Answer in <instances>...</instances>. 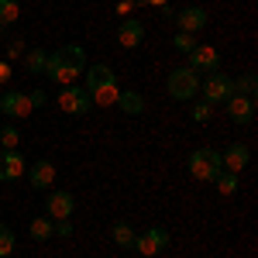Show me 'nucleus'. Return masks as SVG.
<instances>
[{"mask_svg":"<svg viewBox=\"0 0 258 258\" xmlns=\"http://www.w3.org/2000/svg\"><path fill=\"white\" fill-rule=\"evenodd\" d=\"M83 69H86V48L83 45H62L55 48L48 62H45V76L52 83H59V86H69V83H76V76H83Z\"/></svg>","mask_w":258,"mask_h":258,"instance_id":"obj_1","label":"nucleus"},{"mask_svg":"<svg viewBox=\"0 0 258 258\" xmlns=\"http://www.w3.org/2000/svg\"><path fill=\"white\" fill-rule=\"evenodd\" d=\"M86 93L93 100V107H114L117 103V76H114V69L107 66V62H93L90 69H86Z\"/></svg>","mask_w":258,"mask_h":258,"instance_id":"obj_2","label":"nucleus"},{"mask_svg":"<svg viewBox=\"0 0 258 258\" xmlns=\"http://www.w3.org/2000/svg\"><path fill=\"white\" fill-rule=\"evenodd\" d=\"M186 169H189V176L200 179V182H214L220 176V152L214 148H197V152H189V159H186Z\"/></svg>","mask_w":258,"mask_h":258,"instance_id":"obj_3","label":"nucleus"},{"mask_svg":"<svg viewBox=\"0 0 258 258\" xmlns=\"http://www.w3.org/2000/svg\"><path fill=\"white\" fill-rule=\"evenodd\" d=\"M165 86H169V97L172 100H182V103H186V100H193L200 93V76L189 66H179V69L169 73V83H165Z\"/></svg>","mask_w":258,"mask_h":258,"instance_id":"obj_4","label":"nucleus"},{"mask_svg":"<svg viewBox=\"0 0 258 258\" xmlns=\"http://www.w3.org/2000/svg\"><path fill=\"white\" fill-rule=\"evenodd\" d=\"M200 93H203V100L214 107V103H227L231 100V93H234V80L231 76H224V73H207L203 80H200Z\"/></svg>","mask_w":258,"mask_h":258,"instance_id":"obj_5","label":"nucleus"},{"mask_svg":"<svg viewBox=\"0 0 258 258\" xmlns=\"http://www.w3.org/2000/svg\"><path fill=\"white\" fill-rule=\"evenodd\" d=\"M59 107H62V114H69V117H86L93 110V100L86 93V86L69 83V86H62V93H59Z\"/></svg>","mask_w":258,"mask_h":258,"instance_id":"obj_6","label":"nucleus"},{"mask_svg":"<svg viewBox=\"0 0 258 258\" xmlns=\"http://www.w3.org/2000/svg\"><path fill=\"white\" fill-rule=\"evenodd\" d=\"M165 248H169V231H165V227H148L145 234H138V238H135V251H138V255H145V258L162 255Z\"/></svg>","mask_w":258,"mask_h":258,"instance_id":"obj_7","label":"nucleus"},{"mask_svg":"<svg viewBox=\"0 0 258 258\" xmlns=\"http://www.w3.org/2000/svg\"><path fill=\"white\" fill-rule=\"evenodd\" d=\"M189 69H193L197 76L217 73L220 69V52L214 48V45H197V48L189 52Z\"/></svg>","mask_w":258,"mask_h":258,"instance_id":"obj_8","label":"nucleus"},{"mask_svg":"<svg viewBox=\"0 0 258 258\" xmlns=\"http://www.w3.org/2000/svg\"><path fill=\"white\" fill-rule=\"evenodd\" d=\"M28 172V162L21 155L18 148H4L0 152V182H14Z\"/></svg>","mask_w":258,"mask_h":258,"instance_id":"obj_9","label":"nucleus"},{"mask_svg":"<svg viewBox=\"0 0 258 258\" xmlns=\"http://www.w3.org/2000/svg\"><path fill=\"white\" fill-rule=\"evenodd\" d=\"M179 24V31H186V35H197V31H203L207 24H210V14L203 11V7H182V11H176V18H172Z\"/></svg>","mask_w":258,"mask_h":258,"instance_id":"obj_10","label":"nucleus"},{"mask_svg":"<svg viewBox=\"0 0 258 258\" xmlns=\"http://www.w3.org/2000/svg\"><path fill=\"white\" fill-rule=\"evenodd\" d=\"M0 110L7 114V117H28L35 107H31V100H28V93H21V90H7L4 97H0Z\"/></svg>","mask_w":258,"mask_h":258,"instance_id":"obj_11","label":"nucleus"},{"mask_svg":"<svg viewBox=\"0 0 258 258\" xmlns=\"http://www.w3.org/2000/svg\"><path fill=\"white\" fill-rule=\"evenodd\" d=\"M76 210V197L66 193V189H52L48 193V217L52 220H69Z\"/></svg>","mask_w":258,"mask_h":258,"instance_id":"obj_12","label":"nucleus"},{"mask_svg":"<svg viewBox=\"0 0 258 258\" xmlns=\"http://www.w3.org/2000/svg\"><path fill=\"white\" fill-rule=\"evenodd\" d=\"M227 117L234 120V124H241V127L251 124V120H255V100L231 93V100H227Z\"/></svg>","mask_w":258,"mask_h":258,"instance_id":"obj_13","label":"nucleus"},{"mask_svg":"<svg viewBox=\"0 0 258 258\" xmlns=\"http://www.w3.org/2000/svg\"><path fill=\"white\" fill-rule=\"evenodd\" d=\"M117 41L124 45V48H138L141 41H145V24L135 18H124L117 24Z\"/></svg>","mask_w":258,"mask_h":258,"instance_id":"obj_14","label":"nucleus"},{"mask_svg":"<svg viewBox=\"0 0 258 258\" xmlns=\"http://www.w3.org/2000/svg\"><path fill=\"white\" fill-rule=\"evenodd\" d=\"M28 182H31V189H48V186L55 182V165L48 159H38L28 169Z\"/></svg>","mask_w":258,"mask_h":258,"instance_id":"obj_15","label":"nucleus"},{"mask_svg":"<svg viewBox=\"0 0 258 258\" xmlns=\"http://www.w3.org/2000/svg\"><path fill=\"white\" fill-rule=\"evenodd\" d=\"M248 159H251L248 145H238V141H234V145H231V148H227V152L220 155V165H224L227 172H241V169L248 165Z\"/></svg>","mask_w":258,"mask_h":258,"instance_id":"obj_16","label":"nucleus"},{"mask_svg":"<svg viewBox=\"0 0 258 258\" xmlns=\"http://www.w3.org/2000/svg\"><path fill=\"white\" fill-rule=\"evenodd\" d=\"M117 107L124 110V114L138 117V114H145V97L135 93V90H120V93H117Z\"/></svg>","mask_w":258,"mask_h":258,"instance_id":"obj_17","label":"nucleus"},{"mask_svg":"<svg viewBox=\"0 0 258 258\" xmlns=\"http://www.w3.org/2000/svg\"><path fill=\"white\" fill-rule=\"evenodd\" d=\"M110 238H114V244H117V248L131 251V248H135V238H138V234H135V227H131L127 220H117V224L110 227Z\"/></svg>","mask_w":258,"mask_h":258,"instance_id":"obj_18","label":"nucleus"},{"mask_svg":"<svg viewBox=\"0 0 258 258\" xmlns=\"http://www.w3.org/2000/svg\"><path fill=\"white\" fill-rule=\"evenodd\" d=\"M45 62H48L45 48H31V52L24 55V69H28L31 76H41V73H45Z\"/></svg>","mask_w":258,"mask_h":258,"instance_id":"obj_19","label":"nucleus"},{"mask_svg":"<svg viewBox=\"0 0 258 258\" xmlns=\"http://www.w3.org/2000/svg\"><path fill=\"white\" fill-rule=\"evenodd\" d=\"M28 231H31V238H35V241H48L52 234H55V224H52V217H35Z\"/></svg>","mask_w":258,"mask_h":258,"instance_id":"obj_20","label":"nucleus"},{"mask_svg":"<svg viewBox=\"0 0 258 258\" xmlns=\"http://www.w3.org/2000/svg\"><path fill=\"white\" fill-rule=\"evenodd\" d=\"M214 186H217L224 197H231V193H238L241 179H238V172H227V169H220V176L214 179Z\"/></svg>","mask_w":258,"mask_h":258,"instance_id":"obj_21","label":"nucleus"},{"mask_svg":"<svg viewBox=\"0 0 258 258\" xmlns=\"http://www.w3.org/2000/svg\"><path fill=\"white\" fill-rule=\"evenodd\" d=\"M21 14V0H0V24H14Z\"/></svg>","mask_w":258,"mask_h":258,"instance_id":"obj_22","label":"nucleus"},{"mask_svg":"<svg viewBox=\"0 0 258 258\" xmlns=\"http://www.w3.org/2000/svg\"><path fill=\"white\" fill-rule=\"evenodd\" d=\"M255 73H244V76H241V80H234V93H238V97H251L255 100Z\"/></svg>","mask_w":258,"mask_h":258,"instance_id":"obj_23","label":"nucleus"},{"mask_svg":"<svg viewBox=\"0 0 258 258\" xmlns=\"http://www.w3.org/2000/svg\"><path fill=\"white\" fill-rule=\"evenodd\" d=\"M14 231L7 227V224H0V258H11L14 255Z\"/></svg>","mask_w":258,"mask_h":258,"instance_id":"obj_24","label":"nucleus"},{"mask_svg":"<svg viewBox=\"0 0 258 258\" xmlns=\"http://www.w3.org/2000/svg\"><path fill=\"white\" fill-rule=\"evenodd\" d=\"M0 141H4V148H18L21 131L14 127V124H4V127H0Z\"/></svg>","mask_w":258,"mask_h":258,"instance_id":"obj_25","label":"nucleus"},{"mask_svg":"<svg viewBox=\"0 0 258 258\" xmlns=\"http://www.w3.org/2000/svg\"><path fill=\"white\" fill-rule=\"evenodd\" d=\"M172 48H176V52H186V55H189V52L197 48V38H193V35H186V31H179L176 38H172Z\"/></svg>","mask_w":258,"mask_h":258,"instance_id":"obj_26","label":"nucleus"},{"mask_svg":"<svg viewBox=\"0 0 258 258\" xmlns=\"http://www.w3.org/2000/svg\"><path fill=\"white\" fill-rule=\"evenodd\" d=\"M210 117H214V107H210L207 100L193 107V120H197V124H207V120H210Z\"/></svg>","mask_w":258,"mask_h":258,"instance_id":"obj_27","label":"nucleus"},{"mask_svg":"<svg viewBox=\"0 0 258 258\" xmlns=\"http://www.w3.org/2000/svg\"><path fill=\"white\" fill-rule=\"evenodd\" d=\"M21 52H24V41H21V38H18V41H11V48H7V62H14Z\"/></svg>","mask_w":258,"mask_h":258,"instance_id":"obj_28","label":"nucleus"},{"mask_svg":"<svg viewBox=\"0 0 258 258\" xmlns=\"http://www.w3.org/2000/svg\"><path fill=\"white\" fill-rule=\"evenodd\" d=\"M135 7H138V0H120V4H117V14H120V18H127Z\"/></svg>","mask_w":258,"mask_h":258,"instance_id":"obj_29","label":"nucleus"},{"mask_svg":"<svg viewBox=\"0 0 258 258\" xmlns=\"http://www.w3.org/2000/svg\"><path fill=\"white\" fill-rule=\"evenodd\" d=\"M55 234H59V238H73V220H59Z\"/></svg>","mask_w":258,"mask_h":258,"instance_id":"obj_30","label":"nucleus"},{"mask_svg":"<svg viewBox=\"0 0 258 258\" xmlns=\"http://www.w3.org/2000/svg\"><path fill=\"white\" fill-rule=\"evenodd\" d=\"M31 100V107H45V90H35V93H28Z\"/></svg>","mask_w":258,"mask_h":258,"instance_id":"obj_31","label":"nucleus"},{"mask_svg":"<svg viewBox=\"0 0 258 258\" xmlns=\"http://www.w3.org/2000/svg\"><path fill=\"white\" fill-rule=\"evenodd\" d=\"M11 80V62H0V83Z\"/></svg>","mask_w":258,"mask_h":258,"instance_id":"obj_32","label":"nucleus"},{"mask_svg":"<svg viewBox=\"0 0 258 258\" xmlns=\"http://www.w3.org/2000/svg\"><path fill=\"white\" fill-rule=\"evenodd\" d=\"M169 0H148V7H165Z\"/></svg>","mask_w":258,"mask_h":258,"instance_id":"obj_33","label":"nucleus"},{"mask_svg":"<svg viewBox=\"0 0 258 258\" xmlns=\"http://www.w3.org/2000/svg\"><path fill=\"white\" fill-rule=\"evenodd\" d=\"M0 31H4V24H0Z\"/></svg>","mask_w":258,"mask_h":258,"instance_id":"obj_34","label":"nucleus"}]
</instances>
